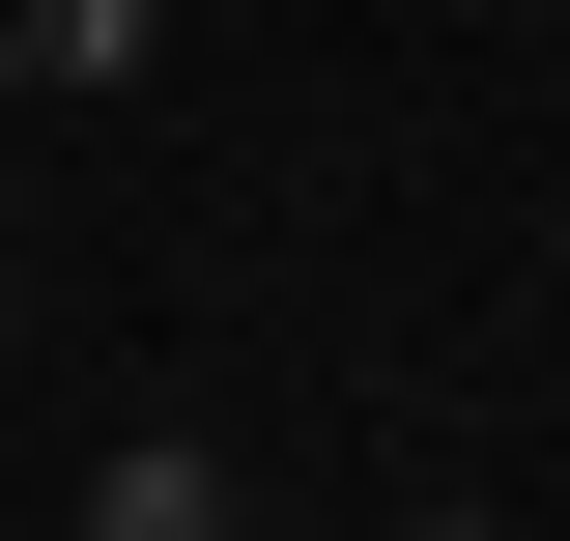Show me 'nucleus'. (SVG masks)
I'll return each instance as SVG.
<instances>
[{
    "label": "nucleus",
    "instance_id": "7ed1b4c3",
    "mask_svg": "<svg viewBox=\"0 0 570 541\" xmlns=\"http://www.w3.org/2000/svg\"><path fill=\"white\" fill-rule=\"evenodd\" d=\"M0 115H29V0H0Z\"/></svg>",
    "mask_w": 570,
    "mask_h": 541
},
{
    "label": "nucleus",
    "instance_id": "f03ea898",
    "mask_svg": "<svg viewBox=\"0 0 570 541\" xmlns=\"http://www.w3.org/2000/svg\"><path fill=\"white\" fill-rule=\"evenodd\" d=\"M171 58V0H29V86H142Z\"/></svg>",
    "mask_w": 570,
    "mask_h": 541
},
{
    "label": "nucleus",
    "instance_id": "f257e3e1",
    "mask_svg": "<svg viewBox=\"0 0 570 541\" xmlns=\"http://www.w3.org/2000/svg\"><path fill=\"white\" fill-rule=\"evenodd\" d=\"M86 541H228V456L200 427H115V456H86Z\"/></svg>",
    "mask_w": 570,
    "mask_h": 541
}]
</instances>
